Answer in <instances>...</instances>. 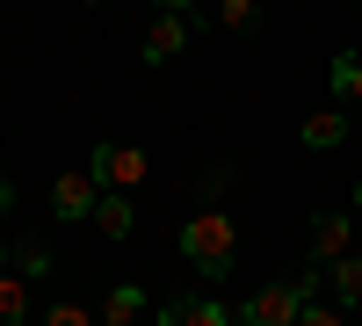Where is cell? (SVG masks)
Here are the masks:
<instances>
[{
  "label": "cell",
  "mask_w": 362,
  "mask_h": 326,
  "mask_svg": "<svg viewBox=\"0 0 362 326\" xmlns=\"http://www.w3.org/2000/svg\"><path fill=\"white\" fill-rule=\"evenodd\" d=\"M95 232H102V240H131V232H138V203L131 196H102L95 203Z\"/></svg>",
  "instance_id": "10"
},
{
  "label": "cell",
  "mask_w": 362,
  "mask_h": 326,
  "mask_svg": "<svg viewBox=\"0 0 362 326\" xmlns=\"http://www.w3.org/2000/svg\"><path fill=\"white\" fill-rule=\"evenodd\" d=\"M355 211H362V182H355Z\"/></svg>",
  "instance_id": "21"
},
{
  "label": "cell",
  "mask_w": 362,
  "mask_h": 326,
  "mask_svg": "<svg viewBox=\"0 0 362 326\" xmlns=\"http://www.w3.org/2000/svg\"><path fill=\"white\" fill-rule=\"evenodd\" d=\"M334 102H362V51L334 58Z\"/></svg>",
  "instance_id": "12"
},
{
  "label": "cell",
  "mask_w": 362,
  "mask_h": 326,
  "mask_svg": "<svg viewBox=\"0 0 362 326\" xmlns=\"http://www.w3.org/2000/svg\"><path fill=\"white\" fill-rule=\"evenodd\" d=\"M22 319H29V283L0 276V326H22Z\"/></svg>",
  "instance_id": "13"
},
{
  "label": "cell",
  "mask_w": 362,
  "mask_h": 326,
  "mask_svg": "<svg viewBox=\"0 0 362 326\" xmlns=\"http://www.w3.org/2000/svg\"><path fill=\"white\" fill-rule=\"evenodd\" d=\"M95 319H102V326H138V319H145V283H116Z\"/></svg>",
  "instance_id": "9"
},
{
  "label": "cell",
  "mask_w": 362,
  "mask_h": 326,
  "mask_svg": "<svg viewBox=\"0 0 362 326\" xmlns=\"http://www.w3.org/2000/svg\"><path fill=\"white\" fill-rule=\"evenodd\" d=\"M196 22H203V15L189 8V0H167V8L145 22V66H167V58L189 44V29H196Z\"/></svg>",
  "instance_id": "4"
},
{
  "label": "cell",
  "mask_w": 362,
  "mask_h": 326,
  "mask_svg": "<svg viewBox=\"0 0 362 326\" xmlns=\"http://www.w3.org/2000/svg\"><path fill=\"white\" fill-rule=\"evenodd\" d=\"M44 326H102V319L87 312V305H51V312H44Z\"/></svg>",
  "instance_id": "17"
},
{
  "label": "cell",
  "mask_w": 362,
  "mask_h": 326,
  "mask_svg": "<svg viewBox=\"0 0 362 326\" xmlns=\"http://www.w3.org/2000/svg\"><path fill=\"white\" fill-rule=\"evenodd\" d=\"M297 326H348V319H341V305H305V319H297Z\"/></svg>",
  "instance_id": "18"
},
{
  "label": "cell",
  "mask_w": 362,
  "mask_h": 326,
  "mask_svg": "<svg viewBox=\"0 0 362 326\" xmlns=\"http://www.w3.org/2000/svg\"><path fill=\"white\" fill-rule=\"evenodd\" d=\"M8 254H15V240H0V276H8Z\"/></svg>",
  "instance_id": "20"
},
{
  "label": "cell",
  "mask_w": 362,
  "mask_h": 326,
  "mask_svg": "<svg viewBox=\"0 0 362 326\" xmlns=\"http://www.w3.org/2000/svg\"><path fill=\"white\" fill-rule=\"evenodd\" d=\"M87 174L102 182V196H138L145 189V153L124 145V138H109V145H95V167Z\"/></svg>",
  "instance_id": "2"
},
{
  "label": "cell",
  "mask_w": 362,
  "mask_h": 326,
  "mask_svg": "<svg viewBox=\"0 0 362 326\" xmlns=\"http://www.w3.org/2000/svg\"><path fill=\"white\" fill-rule=\"evenodd\" d=\"M8 261H15V276H22V283H37V276L51 269V254H44V247H29V240H15V254H8Z\"/></svg>",
  "instance_id": "15"
},
{
  "label": "cell",
  "mask_w": 362,
  "mask_h": 326,
  "mask_svg": "<svg viewBox=\"0 0 362 326\" xmlns=\"http://www.w3.org/2000/svg\"><path fill=\"white\" fill-rule=\"evenodd\" d=\"M189 189H196V203H203V211H218V196L232 189V167H203V174H196Z\"/></svg>",
  "instance_id": "14"
},
{
  "label": "cell",
  "mask_w": 362,
  "mask_h": 326,
  "mask_svg": "<svg viewBox=\"0 0 362 326\" xmlns=\"http://www.w3.org/2000/svg\"><path fill=\"white\" fill-rule=\"evenodd\" d=\"M218 22H225V29H261V8H254V0H225Z\"/></svg>",
  "instance_id": "16"
},
{
  "label": "cell",
  "mask_w": 362,
  "mask_h": 326,
  "mask_svg": "<svg viewBox=\"0 0 362 326\" xmlns=\"http://www.w3.org/2000/svg\"><path fill=\"white\" fill-rule=\"evenodd\" d=\"M297 138H305L312 153H334V145L348 138V109H341V102H326V109H312V116H305V131H297Z\"/></svg>",
  "instance_id": "8"
},
{
  "label": "cell",
  "mask_w": 362,
  "mask_h": 326,
  "mask_svg": "<svg viewBox=\"0 0 362 326\" xmlns=\"http://www.w3.org/2000/svg\"><path fill=\"white\" fill-rule=\"evenodd\" d=\"M160 326H239V312L210 305V298H167L160 305Z\"/></svg>",
  "instance_id": "7"
},
{
  "label": "cell",
  "mask_w": 362,
  "mask_h": 326,
  "mask_svg": "<svg viewBox=\"0 0 362 326\" xmlns=\"http://www.w3.org/2000/svg\"><path fill=\"white\" fill-rule=\"evenodd\" d=\"M15 211V182H8V174H0V218H8Z\"/></svg>",
  "instance_id": "19"
},
{
  "label": "cell",
  "mask_w": 362,
  "mask_h": 326,
  "mask_svg": "<svg viewBox=\"0 0 362 326\" xmlns=\"http://www.w3.org/2000/svg\"><path fill=\"white\" fill-rule=\"evenodd\" d=\"M326 290H334V305H362V254L334 261V269H326Z\"/></svg>",
  "instance_id": "11"
},
{
  "label": "cell",
  "mask_w": 362,
  "mask_h": 326,
  "mask_svg": "<svg viewBox=\"0 0 362 326\" xmlns=\"http://www.w3.org/2000/svg\"><path fill=\"white\" fill-rule=\"evenodd\" d=\"M95 203H102V182H95V174H58V182H51V218H58V225L95 218Z\"/></svg>",
  "instance_id": "5"
},
{
  "label": "cell",
  "mask_w": 362,
  "mask_h": 326,
  "mask_svg": "<svg viewBox=\"0 0 362 326\" xmlns=\"http://www.w3.org/2000/svg\"><path fill=\"white\" fill-rule=\"evenodd\" d=\"M181 254L218 283V276H232V261H239V225L225 211H196L189 225H181Z\"/></svg>",
  "instance_id": "1"
},
{
  "label": "cell",
  "mask_w": 362,
  "mask_h": 326,
  "mask_svg": "<svg viewBox=\"0 0 362 326\" xmlns=\"http://www.w3.org/2000/svg\"><path fill=\"white\" fill-rule=\"evenodd\" d=\"M305 283H268V290H254L247 305H239V326H297L305 319Z\"/></svg>",
  "instance_id": "3"
},
{
  "label": "cell",
  "mask_w": 362,
  "mask_h": 326,
  "mask_svg": "<svg viewBox=\"0 0 362 326\" xmlns=\"http://www.w3.org/2000/svg\"><path fill=\"white\" fill-rule=\"evenodd\" d=\"M348 240H355V225H348L341 211H319V218H312V269H334V261H348V254H355Z\"/></svg>",
  "instance_id": "6"
}]
</instances>
